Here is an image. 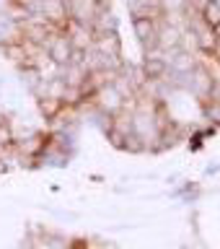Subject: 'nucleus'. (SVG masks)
Listing matches in <instances>:
<instances>
[{"label": "nucleus", "instance_id": "2", "mask_svg": "<svg viewBox=\"0 0 220 249\" xmlns=\"http://www.w3.org/2000/svg\"><path fill=\"white\" fill-rule=\"evenodd\" d=\"M62 34H65L70 42H73V50H78V52L91 50V47H93V36H96V34H93V29H91V23L75 21V18H68V21H65Z\"/></svg>", "mask_w": 220, "mask_h": 249}, {"label": "nucleus", "instance_id": "9", "mask_svg": "<svg viewBox=\"0 0 220 249\" xmlns=\"http://www.w3.org/2000/svg\"><path fill=\"white\" fill-rule=\"evenodd\" d=\"M62 107H65V101L57 99V96H42V99H36V109H39V114H42L47 122L54 120V117L62 112Z\"/></svg>", "mask_w": 220, "mask_h": 249}, {"label": "nucleus", "instance_id": "6", "mask_svg": "<svg viewBox=\"0 0 220 249\" xmlns=\"http://www.w3.org/2000/svg\"><path fill=\"white\" fill-rule=\"evenodd\" d=\"M93 50L101 52V54H122V36H119V29H112V31H99L93 36Z\"/></svg>", "mask_w": 220, "mask_h": 249}, {"label": "nucleus", "instance_id": "5", "mask_svg": "<svg viewBox=\"0 0 220 249\" xmlns=\"http://www.w3.org/2000/svg\"><path fill=\"white\" fill-rule=\"evenodd\" d=\"M158 21L161 18H132V34L140 44L143 52L155 50V31H158Z\"/></svg>", "mask_w": 220, "mask_h": 249}, {"label": "nucleus", "instance_id": "8", "mask_svg": "<svg viewBox=\"0 0 220 249\" xmlns=\"http://www.w3.org/2000/svg\"><path fill=\"white\" fill-rule=\"evenodd\" d=\"M127 8L132 18H161L163 16L161 0H130Z\"/></svg>", "mask_w": 220, "mask_h": 249}, {"label": "nucleus", "instance_id": "10", "mask_svg": "<svg viewBox=\"0 0 220 249\" xmlns=\"http://www.w3.org/2000/svg\"><path fill=\"white\" fill-rule=\"evenodd\" d=\"M200 21L210 29L218 26L220 23V3L218 0H205V3L200 5Z\"/></svg>", "mask_w": 220, "mask_h": 249}, {"label": "nucleus", "instance_id": "7", "mask_svg": "<svg viewBox=\"0 0 220 249\" xmlns=\"http://www.w3.org/2000/svg\"><path fill=\"white\" fill-rule=\"evenodd\" d=\"M65 11H68V18L91 23V18L99 11V5H96V0H65Z\"/></svg>", "mask_w": 220, "mask_h": 249}, {"label": "nucleus", "instance_id": "1", "mask_svg": "<svg viewBox=\"0 0 220 249\" xmlns=\"http://www.w3.org/2000/svg\"><path fill=\"white\" fill-rule=\"evenodd\" d=\"M184 86L189 89L194 96H197L200 101H207L210 96H213V89H215V78H213V73L202 65V62H197L189 73H186V78H184Z\"/></svg>", "mask_w": 220, "mask_h": 249}, {"label": "nucleus", "instance_id": "11", "mask_svg": "<svg viewBox=\"0 0 220 249\" xmlns=\"http://www.w3.org/2000/svg\"><path fill=\"white\" fill-rule=\"evenodd\" d=\"M16 143V132H13V124L8 122H0V148H8Z\"/></svg>", "mask_w": 220, "mask_h": 249}, {"label": "nucleus", "instance_id": "4", "mask_svg": "<svg viewBox=\"0 0 220 249\" xmlns=\"http://www.w3.org/2000/svg\"><path fill=\"white\" fill-rule=\"evenodd\" d=\"M182 47V26L171 21H158V31H155V50L161 52H171Z\"/></svg>", "mask_w": 220, "mask_h": 249}, {"label": "nucleus", "instance_id": "3", "mask_svg": "<svg viewBox=\"0 0 220 249\" xmlns=\"http://www.w3.org/2000/svg\"><path fill=\"white\" fill-rule=\"evenodd\" d=\"M140 70L148 81H161V78H169V60L166 52L161 50H148L143 54V62H140Z\"/></svg>", "mask_w": 220, "mask_h": 249}]
</instances>
